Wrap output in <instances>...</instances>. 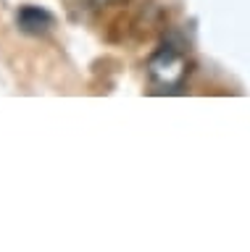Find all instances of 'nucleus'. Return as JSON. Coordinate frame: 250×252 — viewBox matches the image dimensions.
<instances>
[{"label":"nucleus","mask_w":250,"mask_h":252,"mask_svg":"<svg viewBox=\"0 0 250 252\" xmlns=\"http://www.w3.org/2000/svg\"><path fill=\"white\" fill-rule=\"evenodd\" d=\"M16 27L24 32V34L40 37V34H48V32L56 27V16L42 5L27 3V5H19V11H16Z\"/></svg>","instance_id":"obj_2"},{"label":"nucleus","mask_w":250,"mask_h":252,"mask_svg":"<svg viewBox=\"0 0 250 252\" xmlns=\"http://www.w3.org/2000/svg\"><path fill=\"white\" fill-rule=\"evenodd\" d=\"M150 76L163 87H174L184 79V58L174 47H163L150 61Z\"/></svg>","instance_id":"obj_1"},{"label":"nucleus","mask_w":250,"mask_h":252,"mask_svg":"<svg viewBox=\"0 0 250 252\" xmlns=\"http://www.w3.org/2000/svg\"><path fill=\"white\" fill-rule=\"evenodd\" d=\"M92 3H108V0H92Z\"/></svg>","instance_id":"obj_3"}]
</instances>
